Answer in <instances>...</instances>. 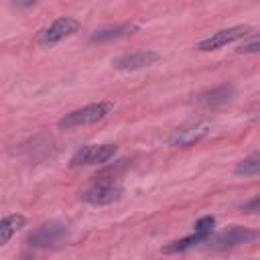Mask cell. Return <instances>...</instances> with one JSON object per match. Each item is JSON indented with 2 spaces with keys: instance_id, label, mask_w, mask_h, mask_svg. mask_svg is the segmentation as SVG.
<instances>
[{
  "instance_id": "1",
  "label": "cell",
  "mask_w": 260,
  "mask_h": 260,
  "mask_svg": "<svg viewBox=\"0 0 260 260\" xmlns=\"http://www.w3.org/2000/svg\"><path fill=\"white\" fill-rule=\"evenodd\" d=\"M114 110V104L112 102H93V104H87V106H81L69 114H65L61 120H59V128L63 130H71V128H79V126H87V124H95L104 118H108Z\"/></svg>"
},
{
  "instance_id": "2",
  "label": "cell",
  "mask_w": 260,
  "mask_h": 260,
  "mask_svg": "<svg viewBox=\"0 0 260 260\" xmlns=\"http://www.w3.org/2000/svg\"><path fill=\"white\" fill-rule=\"evenodd\" d=\"M67 238H69V228L63 221H47L37 230H32L26 242L32 248H55Z\"/></svg>"
},
{
  "instance_id": "3",
  "label": "cell",
  "mask_w": 260,
  "mask_h": 260,
  "mask_svg": "<svg viewBox=\"0 0 260 260\" xmlns=\"http://www.w3.org/2000/svg\"><path fill=\"white\" fill-rule=\"evenodd\" d=\"M252 32H254V30H252V26H248V24H236V26L219 28V30L211 32L209 37L201 39V41L195 45V49L201 51V53L217 51V49H221V47H225V45H230V43H236V41H240V39H246V37L252 35Z\"/></svg>"
},
{
  "instance_id": "4",
  "label": "cell",
  "mask_w": 260,
  "mask_h": 260,
  "mask_svg": "<svg viewBox=\"0 0 260 260\" xmlns=\"http://www.w3.org/2000/svg\"><path fill=\"white\" fill-rule=\"evenodd\" d=\"M114 154H116V144H112V142H106V144H83L81 148H77L71 154L69 167L77 169V167H89V165H104Z\"/></svg>"
},
{
  "instance_id": "5",
  "label": "cell",
  "mask_w": 260,
  "mask_h": 260,
  "mask_svg": "<svg viewBox=\"0 0 260 260\" xmlns=\"http://www.w3.org/2000/svg\"><path fill=\"white\" fill-rule=\"evenodd\" d=\"M79 28H81V22L77 18H73V16H59V18H55L49 26H45L39 32V43L45 45V47L57 45L63 39L75 35Z\"/></svg>"
},
{
  "instance_id": "6",
  "label": "cell",
  "mask_w": 260,
  "mask_h": 260,
  "mask_svg": "<svg viewBox=\"0 0 260 260\" xmlns=\"http://www.w3.org/2000/svg\"><path fill=\"white\" fill-rule=\"evenodd\" d=\"M256 238H258L256 230H250V228H244V225H232L225 232L209 238L205 244H207L209 250H228V248H234V246H240V244H248Z\"/></svg>"
},
{
  "instance_id": "7",
  "label": "cell",
  "mask_w": 260,
  "mask_h": 260,
  "mask_svg": "<svg viewBox=\"0 0 260 260\" xmlns=\"http://www.w3.org/2000/svg\"><path fill=\"white\" fill-rule=\"evenodd\" d=\"M209 134H211V124L209 122H197V124H189V126L173 130V134L169 136L167 142H169V146H175V148H187V146L201 142Z\"/></svg>"
},
{
  "instance_id": "8",
  "label": "cell",
  "mask_w": 260,
  "mask_h": 260,
  "mask_svg": "<svg viewBox=\"0 0 260 260\" xmlns=\"http://www.w3.org/2000/svg\"><path fill=\"white\" fill-rule=\"evenodd\" d=\"M122 197V187L116 185L114 181H100L91 187H87L81 193V199L93 207H102V205H110L114 201H118Z\"/></svg>"
},
{
  "instance_id": "9",
  "label": "cell",
  "mask_w": 260,
  "mask_h": 260,
  "mask_svg": "<svg viewBox=\"0 0 260 260\" xmlns=\"http://www.w3.org/2000/svg\"><path fill=\"white\" fill-rule=\"evenodd\" d=\"M160 59L158 51L152 49H140V51H132V53H124L116 59H112V67L118 71H136V69H144L154 65Z\"/></svg>"
},
{
  "instance_id": "10",
  "label": "cell",
  "mask_w": 260,
  "mask_h": 260,
  "mask_svg": "<svg viewBox=\"0 0 260 260\" xmlns=\"http://www.w3.org/2000/svg\"><path fill=\"white\" fill-rule=\"evenodd\" d=\"M140 26L136 22H122V24H114V26H104L95 32H91L89 37V43L95 45V43H108V41H118V39H124L128 35H134Z\"/></svg>"
},
{
  "instance_id": "11",
  "label": "cell",
  "mask_w": 260,
  "mask_h": 260,
  "mask_svg": "<svg viewBox=\"0 0 260 260\" xmlns=\"http://www.w3.org/2000/svg\"><path fill=\"white\" fill-rule=\"evenodd\" d=\"M234 98V85H219L203 95H199V104L205 106V108H217V106H223L228 104L230 100Z\"/></svg>"
},
{
  "instance_id": "12",
  "label": "cell",
  "mask_w": 260,
  "mask_h": 260,
  "mask_svg": "<svg viewBox=\"0 0 260 260\" xmlns=\"http://www.w3.org/2000/svg\"><path fill=\"white\" fill-rule=\"evenodd\" d=\"M24 223H26V219H24V215H20V213H10V215H6L4 219H0V246H4L6 242H10L12 236H14L20 228H24Z\"/></svg>"
},
{
  "instance_id": "13",
  "label": "cell",
  "mask_w": 260,
  "mask_h": 260,
  "mask_svg": "<svg viewBox=\"0 0 260 260\" xmlns=\"http://www.w3.org/2000/svg\"><path fill=\"white\" fill-rule=\"evenodd\" d=\"M207 242V238L205 236H199V234H189V236H185V238H181V240H175V242H169L165 248H162V252H167V254H177V252H187V250H191V248H195V246H199V244H205Z\"/></svg>"
},
{
  "instance_id": "14",
  "label": "cell",
  "mask_w": 260,
  "mask_h": 260,
  "mask_svg": "<svg viewBox=\"0 0 260 260\" xmlns=\"http://www.w3.org/2000/svg\"><path fill=\"white\" fill-rule=\"evenodd\" d=\"M236 175H242V177H258L260 173V154L258 152H252L250 156H246L244 160H240L234 169Z\"/></svg>"
},
{
  "instance_id": "15",
  "label": "cell",
  "mask_w": 260,
  "mask_h": 260,
  "mask_svg": "<svg viewBox=\"0 0 260 260\" xmlns=\"http://www.w3.org/2000/svg\"><path fill=\"white\" fill-rule=\"evenodd\" d=\"M213 228H215V217H213V215H203V217H199V219L193 223V232L199 234V236H205L207 240L211 238Z\"/></svg>"
},
{
  "instance_id": "16",
  "label": "cell",
  "mask_w": 260,
  "mask_h": 260,
  "mask_svg": "<svg viewBox=\"0 0 260 260\" xmlns=\"http://www.w3.org/2000/svg\"><path fill=\"white\" fill-rule=\"evenodd\" d=\"M258 51H260V43H258V37H256V35H252L250 41H246V43H242V45L238 47V53H244V55H248V53H258Z\"/></svg>"
},
{
  "instance_id": "17",
  "label": "cell",
  "mask_w": 260,
  "mask_h": 260,
  "mask_svg": "<svg viewBox=\"0 0 260 260\" xmlns=\"http://www.w3.org/2000/svg\"><path fill=\"white\" fill-rule=\"evenodd\" d=\"M242 209H244L246 213H258V211H260V199H258V197H254L252 201L244 203V205H242Z\"/></svg>"
},
{
  "instance_id": "18",
  "label": "cell",
  "mask_w": 260,
  "mask_h": 260,
  "mask_svg": "<svg viewBox=\"0 0 260 260\" xmlns=\"http://www.w3.org/2000/svg\"><path fill=\"white\" fill-rule=\"evenodd\" d=\"M12 8L14 10H26V8H35V2L28 0V2H12Z\"/></svg>"
},
{
  "instance_id": "19",
  "label": "cell",
  "mask_w": 260,
  "mask_h": 260,
  "mask_svg": "<svg viewBox=\"0 0 260 260\" xmlns=\"http://www.w3.org/2000/svg\"><path fill=\"white\" fill-rule=\"evenodd\" d=\"M22 260H37V258H22Z\"/></svg>"
}]
</instances>
